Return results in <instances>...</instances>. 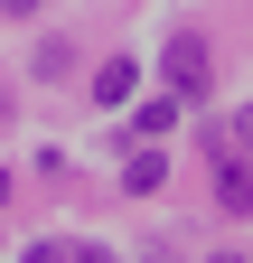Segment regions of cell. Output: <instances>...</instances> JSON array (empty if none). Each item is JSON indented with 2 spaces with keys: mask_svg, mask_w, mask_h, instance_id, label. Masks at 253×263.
Instances as JSON below:
<instances>
[{
  "mask_svg": "<svg viewBox=\"0 0 253 263\" xmlns=\"http://www.w3.org/2000/svg\"><path fill=\"white\" fill-rule=\"evenodd\" d=\"M169 94H178V104H187V94H206V76H216V47L197 38V28H178V38H169Z\"/></svg>",
  "mask_w": 253,
  "mask_h": 263,
  "instance_id": "obj_1",
  "label": "cell"
},
{
  "mask_svg": "<svg viewBox=\"0 0 253 263\" xmlns=\"http://www.w3.org/2000/svg\"><path fill=\"white\" fill-rule=\"evenodd\" d=\"M216 197H225V216H253V160H216Z\"/></svg>",
  "mask_w": 253,
  "mask_h": 263,
  "instance_id": "obj_2",
  "label": "cell"
},
{
  "mask_svg": "<svg viewBox=\"0 0 253 263\" xmlns=\"http://www.w3.org/2000/svg\"><path fill=\"white\" fill-rule=\"evenodd\" d=\"M132 85H141L132 57H103V66H94V104H132Z\"/></svg>",
  "mask_w": 253,
  "mask_h": 263,
  "instance_id": "obj_3",
  "label": "cell"
},
{
  "mask_svg": "<svg viewBox=\"0 0 253 263\" xmlns=\"http://www.w3.org/2000/svg\"><path fill=\"white\" fill-rule=\"evenodd\" d=\"M160 179H169L160 141H141V151H132V170H122V188H132V197H160Z\"/></svg>",
  "mask_w": 253,
  "mask_h": 263,
  "instance_id": "obj_4",
  "label": "cell"
},
{
  "mask_svg": "<svg viewBox=\"0 0 253 263\" xmlns=\"http://www.w3.org/2000/svg\"><path fill=\"white\" fill-rule=\"evenodd\" d=\"M132 132H141V141H160V132H178V94H150V104L132 113Z\"/></svg>",
  "mask_w": 253,
  "mask_h": 263,
  "instance_id": "obj_5",
  "label": "cell"
},
{
  "mask_svg": "<svg viewBox=\"0 0 253 263\" xmlns=\"http://www.w3.org/2000/svg\"><path fill=\"white\" fill-rule=\"evenodd\" d=\"M56 263H113V245H66Z\"/></svg>",
  "mask_w": 253,
  "mask_h": 263,
  "instance_id": "obj_6",
  "label": "cell"
},
{
  "mask_svg": "<svg viewBox=\"0 0 253 263\" xmlns=\"http://www.w3.org/2000/svg\"><path fill=\"white\" fill-rule=\"evenodd\" d=\"M235 151H244V160H253V104H244V113H235Z\"/></svg>",
  "mask_w": 253,
  "mask_h": 263,
  "instance_id": "obj_7",
  "label": "cell"
},
{
  "mask_svg": "<svg viewBox=\"0 0 253 263\" xmlns=\"http://www.w3.org/2000/svg\"><path fill=\"white\" fill-rule=\"evenodd\" d=\"M0 10H10V19H38V10H47V0H0Z\"/></svg>",
  "mask_w": 253,
  "mask_h": 263,
  "instance_id": "obj_8",
  "label": "cell"
},
{
  "mask_svg": "<svg viewBox=\"0 0 253 263\" xmlns=\"http://www.w3.org/2000/svg\"><path fill=\"white\" fill-rule=\"evenodd\" d=\"M216 263H235V254H216Z\"/></svg>",
  "mask_w": 253,
  "mask_h": 263,
  "instance_id": "obj_9",
  "label": "cell"
}]
</instances>
